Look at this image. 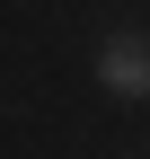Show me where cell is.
Wrapping results in <instances>:
<instances>
[{
    "mask_svg": "<svg viewBox=\"0 0 150 159\" xmlns=\"http://www.w3.org/2000/svg\"><path fill=\"white\" fill-rule=\"evenodd\" d=\"M97 89L106 97H150V35L141 27H115L97 44Z\"/></svg>",
    "mask_w": 150,
    "mask_h": 159,
    "instance_id": "cell-1",
    "label": "cell"
}]
</instances>
